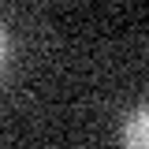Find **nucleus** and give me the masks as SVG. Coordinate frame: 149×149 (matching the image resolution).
Returning <instances> with one entry per match:
<instances>
[{
    "mask_svg": "<svg viewBox=\"0 0 149 149\" xmlns=\"http://www.w3.org/2000/svg\"><path fill=\"white\" fill-rule=\"evenodd\" d=\"M123 146H127V149H149V101L127 116V127H123Z\"/></svg>",
    "mask_w": 149,
    "mask_h": 149,
    "instance_id": "f257e3e1",
    "label": "nucleus"
}]
</instances>
